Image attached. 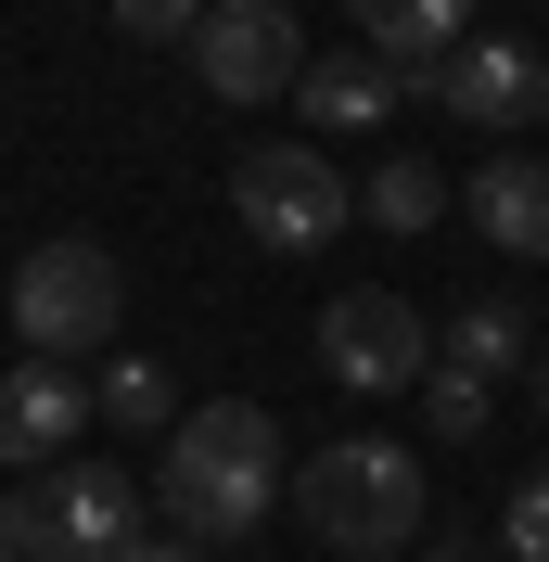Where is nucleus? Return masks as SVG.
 Returning <instances> with one entry per match:
<instances>
[{
  "label": "nucleus",
  "instance_id": "11",
  "mask_svg": "<svg viewBox=\"0 0 549 562\" xmlns=\"http://www.w3.org/2000/svg\"><path fill=\"white\" fill-rule=\"evenodd\" d=\"M345 13H358V52L383 77H422V65H447L473 38V0H345Z\"/></svg>",
  "mask_w": 549,
  "mask_h": 562
},
{
  "label": "nucleus",
  "instance_id": "9",
  "mask_svg": "<svg viewBox=\"0 0 549 562\" xmlns=\"http://www.w3.org/2000/svg\"><path fill=\"white\" fill-rule=\"evenodd\" d=\"M460 205H473V231H485L498 256H524V269H537V256H549V154L498 140V154L473 167V192H460Z\"/></svg>",
  "mask_w": 549,
  "mask_h": 562
},
{
  "label": "nucleus",
  "instance_id": "14",
  "mask_svg": "<svg viewBox=\"0 0 549 562\" xmlns=\"http://www.w3.org/2000/svg\"><path fill=\"white\" fill-rule=\"evenodd\" d=\"M90 422H128V435H167L179 422V384H167V358H103V384H90Z\"/></svg>",
  "mask_w": 549,
  "mask_h": 562
},
{
  "label": "nucleus",
  "instance_id": "18",
  "mask_svg": "<svg viewBox=\"0 0 549 562\" xmlns=\"http://www.w3.org/2000/svg\"><path fill=\"white\" fill-rule=\"evenodd\" d=\"M498 562H549V473H524L498 512Z\"/></svg>",
  "mask_w": 549,
  "mask_h": 562
},
{
  "label": "nucleus",
  "instance_id": "12",
  "mask_svg": "<svg viewBox=\"0 0 549 562\" xmlns=\"http://www.w3.org/2000/svg\"><path fill=\"white\" fill-rule=\"evenodd\" d=\"M294 103H307V128H383L396 115V77L371 65V52H307V77H294Z\"/></svg>",
  "mask_w": 549,
  "mask_h": 562
},
{
  "label": "nucleus",
  "instance_id": "17",
  "mask_svg": "<svg viewBox=\"0 0 549 562\" xmlns=\"http://www.w3.org/2000/svg\"><path fill=\"white\" fill-rule=\"evenodd\" d=\"M0 562H77V550H65V512H52V486H38V473L0 498Z\"/></svg>",
  "mask_w": 549,
  "mask_h": 562
},
{
  "label": "nucleus",
  "instance_id": "22",
  "mask_svg": "<svg viewBox=\"0 0 549 562\" xmlns=\"http://www.w3.org/2000/svg\"><path fill=\"white\" fill-rule=\"evenodd\" d=\"M345 562H396V550H345Z\"/></svg>",
  "mask_w": 549,
  "mask_h": 562
},
{
  "label": "nucleus",
  "instance_id": "2",
  "mask_svg": "<svg viewBox=\"0 0 549 562\" xmlns=\"http://www.w3.org/2000/svg\"><path fill=\"white\" fill-rule=\"evenodd\" d=\"M294 525L320 537V550H410L422 512H435V486H422V448H396V435H345V448H307V473H294Z\"/></svg>",
  "mask_w": 549,
  "mask_h": 562
},
{
  "label": "nucleus",
  "instance_id": "7",
  "mask_svg": "<svg viewBox=\"0 0 549 562\" xmlns=\"http://www.w3.org/2000/svg\"><path fill=\"white\" fill-rule=\"evenodd\" d=\"M422 103H447L460 128H485V140H524L549 115V52L537 38H460V52L422 77Z\"/></svg>",
  "mask_w": 549,
  "mask_h": 562
},
{
  "label": "nucleus",
  "instance_id": "8",
  "mask_svg": "<svg viewBox=\"0 0 549 562\" xmlns=\"http://www.w3.org/2000/svg\"><path fill=\"white\" fill-rule=\"evenodd\" d=\"M77 435H90V384H77L65 358H13L0 371V460L13 473H52Z\"/></svg>",
  "mask_w": 549,
  "mask_h": 562
},
{
  "label": "nucleus",
  "instance_id": "20",
  "mask_svg": "<svg viewBox=\"0 0 549 562\" xmlns=\"http://www.w3.org/2000/svg\"><path fill=\"white\" fill-rule=\"evenodd\" d=\"M115 562H205V550H192V537L167 525V537H128V550H115Z\"/></svg>",
  "mask_w": 549,
  "mask_h": 562
},
{
  "label": "nucleus",
  "instance_id": "4",
  "mask_svg": "<svg viewBox=\"0 0 549 562\" xmlns=\"http://www.w3.org/2000/svg\"><path fill=\"white\" fill-rule=\"evenodd\" d=\"M231 205H243V244H269V256H320L345 244V167L320 154V140H256L231 167Z\"/></svg>",
  "mask_w": 549,
  "mask_h": 562
},
{
  "label": "nucleus",
  "instance_id": "6",
  "mask_svg": "<svg viewBox=\"0 0 549 562\" xmlns=\"http://www.w3.org/2000/svg\"><path fill=\"white\" fill-rule=\"evenodd\" d=\"M192 77H205L217 103H281L294 77H307V38L281 0H205V26H192Z\"/></svg>",
  "mask_w": 549,
  "mask_h": 562
},
{
  "label": "nucleus",
  "instance_id": "15",
  "mask_svg": "<svg viewBox=\"0 0 549 562\" xmlns=\"http://www.w3.org/2000/svg\"><path fill=\"white\" fill-rule=\"evenodd\" d=\"M447 358H460V371H485V384H512L524 358H537V333H524V307H512V294H485V307H460V319H447Z\"/></svg>",
  "mask_w": 549,
  "mask_h": 562
},
{
  "label": "nucleus",
  "instance_id": "5",
  "mask_svg": "<svg viewBox=\"0 0 549 562\" xmlns=\"http://www.w3.org/2000/svg\"><path fill=\"white\" fill-rule=\"evenodd\" d=\"M320 371H333L345 396H410L422 371H435V319H422L410 294L358 281V294H333V307H320Z\"/></svg>",
  "mask_w": 549,
  "mask_h": 562
},
{
  "label": "nucleus",
  "instance_id": "19",
  "mask_svg": "<svg viewBox=\"0 0 549 562\" xmlns=\"http://www.w3.org/2000/svg\"><path fill=\"white\" fill-rule=\"evenodd\" d=\"M103 13L128 38H192V26H205V0H103Z\"/></svg>",
  "mask_w": 549,
  "mask_h": 562
},
{
  "label": "nucleus",
  "instance_id": "1",
  "mask_svg": "<svg viewBox=\"0 0 549 562\" xmlns=\"http://www.w3.org/2000/svg\"><path fill=\"white\" fill-rule=\"evenodd\" d=\"M281 422L256 396H205V409L167 422V460H154V498H167V525L192 550H243V537L281 512Z\"/></svg>",
  "mask_w": 549,
  "mask_h": 562
},
{
  "label": "nucleus",
  "instance_id": "10",
  "mask_svg": "<svg viewBox=\"0 0 549 562\" xmlns=\"http://www.w3.org/2000/svg\"><path fill=\"white\" fill-rule=\"evenodd\" d=\"M38 486H52V512H65V550L77 562H115L141 537V486L115 473V460H52Z\"/></svg>",
  "mask_w": 549,
  "mask_h": 562
},
{
  "label": "nucleus",
  "instance_id": "13",
  "mask_svg": "<svg viewBox=\"0 0 549 562\" xmlns=\"http://www.w3.org/2000/svg\"><path fill=\"white\" fill-rule=\"evenodd\" d=\"M358 217H371V231H396V244H422V231L447 217V179H435V154H383V167L358 179Z\"/></svg>",
  "mask_w": 549,
  "mask_h": 562
},
{
  "label": "nucleus",
  "instance_id": "16",
  "mask_svg": "<svg viewBox=\"0 0 549 562\" xmlns=\"http://www.w3.org/2000/svg\"><path fill=\"white\" fill-rule=\"evenodd\" d=\"M422 409H435V448H473L485 409H498V384H485V371H460V358H435V371H422Z\"/></svg>",
  "mask_w": 549,
  "mask_h": 562
},
{
  "label": "nucleus",
  "instance_id": "3",
  "mask_svg": "<svg viewBox=\"0 0 549 562\" xmlns=\"http://www.w3.org/2000/svg\"><path fill=\"white\" fill-rule=\"evenodd\" d=\"M115 319H128V269H115V244H90V231H52V244L13 269V346L26 358H90L115 346Z\"/></svg>",
  "mask_w": 549,
  "mask_h": 562
},
{
  "label": "nucleus",
  "instance_id": "21",
  "mask_svg": "<svg viewBox=\"0 0 549 562\" xmlns=\"http://www.w3.org/2000/svg\"><path fill=\"white\" fill-rule=\"evenodd\" d=\"M524 371H537V409H549V346H537V358H524Z\"/></svg>",
  "mask_w": 549,
  "mask_h": 562
}]
</instances>
